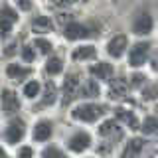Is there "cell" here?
Segmentation results:
<instances>
[{
  "instance_id": "obj_6",
  "label": "cell",
  "mask_w": 158,
  "mask_h": 158,
  "mask_svg": "<svg viewBox=\"0 0 158 158\" xmlns=\"http://www.w3.org/2000/svg\"><path fill=\"white\" fill-rule=\"evenodd\" d=\"M93 146V136L87 131H75L67 138V150L73 154H83Z\"/></svg>"
},
{
  "instance_id": "obj_16",
  "label": "cell",
  "mask_w": 158,
  "mask_h": 158,
  "mask_svg": "<svg viewBox=\"0 0 158 158\" xmlns=\"http://www.w3.org/2000/svg\"><path fill=\"white\" fill-rule=\"evenodd\" d=\"M95 57H97V48L91 46V44L77 46V48H73V52H71V61H73V63L91 61V59H95Z\"/></svg>"
},
{
  "instance_id": "obj_19",
  "label": "cell",
  "mask_w": 158,
  "mask_h": 158,
  "mask_svg": "<svg viewBox=\"0 0 158 158\" xmlns=\"http://www.w3.org/2000/svg\"><path fill=\"white\" fill-rule=\"evenodd\" d=\"M30 28H32L36 34H48V32H53V22L48 16L40 14V16H36L32 22H30Z\"/></svg>"
},
{
  "instance_id": "obj_17",
  "label": "cell",
  "mask_w": 158,
  "mask_h": 158,
  "mask_svg": "<svg viewBox=\"0 0 158 158\" xmlns=\"http://www.w3.org/2000/svg\"><path fill=\"white\" fill-rule=\"evenodd\" d=\"M101 95V87H99V83L95 79H83L81 83H79V89H77V95L75 97H83V99H97Z\"/></svg>"
},
{
  "instance_id": "obj_18",
  "label": "cell",
  "mask_w": 158,
  "mask_h": 158,
  "mask_svg": "<svg viewBox=\"0 0 158 158\" xmlns=\"http://www.w3.org/2000/svg\"><path fill=\"white\" fill-rule=\"evenodd\" d=\"M115 121L127 125L128 128H132V131H136V128L140 127V123H138L135 111H132V109H125V107H117L115 109Z\"/></svg>"
},
{
  "instance_id": "obj_5",
  "label": "cell",
  "mask_w": 158,
  "mask_h": 158,
  "mask_svg": "<svg viewBox=\"0 0 158 158\" xmlns=\"http://www.w3.org/2000/svg\"><path fill=\"white\" fill-rule=\"evenodd\" d=\"M152 53V44L150 42H136L128 48V65L131 67H142L148 61Z\"/></svg>"
},
{
  "instance_id": "obj_26",
  "label": "cell",
  "mask_w": 158,
  "mask_h": 158,
  "mask_svg": "<svg viewBox=\"0 0 158 158\" xmlns=\"http://www.w3.org/2000/svg\"><path fill=\"white\" fill-rule=\"evenodd\" d=\"M42 158H65V152L57 144H48V146H44V150H42Z\"/></svg>"
},
{
  "instance_id": "obj_21",
  "label": "cell",
  "mask_w": 158,
  "mask_h": 158,
  "mask_svg": "<svg viewBox=\"0 0 158 158\" xmlns=\"http://www.w3.org/2000/svg\"><path fill=\"white\" fill-rule=\"evenodd\" d=\"M44 71L48 73V75H59V73L63 71V57L59 56H52L46 59V65H44Z\"/></svg>"
},
{
  "instance_id": "obj_31",
  "label": "cell",
  "mask_w": 158,
  "mask_h": 158,
  "mask_svg": "<svg viewBox=\"0 0 158 158\" xmlns=\"http://www.w3.org/2000/svg\"><path fill=\"white\" fill-rule=\"evenodd\" d=\"M16 8H20L22 12H30L34 8V0H14Z\"/></svg>"
},
{
  "instance_id": "obj_8",
  "label": "cell",
  "mask_w": 158,
  "mask_h": 158,
  "mask_svg": "<svg viewBox=\"0 0 158 158\" xmlns=\"http://www.w3.org/2000/svg\"><path fill=\"white\" fill-rule=\"evenodd\" d=\"M16 22H18L16 10L10 4H2L0 6V36H2V40H8L12 28L16 26Z\"/></svg>"
},
{
  "instance_id": "obj_25",
  "label": "cell",
  "mask_w": 158,
  "mask_h": 158,
  "mask_svg": "<svg viewBox=\"0 0 158 158\" xmlns=\"http://www.w3.org/2000/svg\"><path fill=\"white\" fill-rule=\"evenodd\" d=\"M156 125H158V123H156V117H154V115H148L144 121H142V125L138 127V128L142 131V135L152 136V135L156 132Z\"/></svg>"
},
{
  "instance_id": "obj_30",
  "label": "cell",
  "mask_w": 158,
  "mask_h": 158,
  "mask_svg": "<svg viewBox=\"0 0 158 158\" xmlns=\"http://www.w3.org/2000/svg\"><path fill=\"white\" fill-rule=\"evenodd\" d=\"M140 95L142 99H146V101H152L154 99V83H150V85H144V87H140Z\"/></svg>"
},
{
  "instance_id": "obj_29",
  "label": "cell",
  "mask_w": 158,
  "mask_h": 158,
  "mask_svg": "<svg viewBox=\"0 0 158 158\" xmlns=\"http://www.w3.org/2000/svg\"><path fill=\"white\" fill-rule=\"evenodd\" d=\"M34 148L32 146H20L18 152H16V158H34Z\"/></svg>"
},
{
  "instance_id": "obj_10",
  "label": "cell",
  "mask_w": 158,
  "mask_h": 158,
  "mask_svg": "<svg viewBox=\"0 0 158 158\" xmlns=\"http://www.w3.org/2000/svg\"><path fill=\"white\" fill-rule=\"evenodd\" d=\"M128 49V36L127 34H117L107 42V56H111L113 59H118L127 53Z\"/></svg>"
},
{
  "instance_id": "obj_32",
  "label": "cell",
  "mask_w": 158,
  "mask_h": 158,
  "mask_svg": "<svg viewBox=\"0 0 158 158\" xmlns=\"http://www.w3.org/2000/svg\"><path fill=\"white\" fill-rule=\"evenodd\" d=\"M16 48H18V42H16V40H12V42L6 46V49H4V56H8V57L14 56V53H16Z\"/></svg>"
},
{
  "instance_id": "obj_28",
  "label": "cell",
  "mask_w": 158,
  "mask_h": 158,
  "mask_svg": "<svg viewBox=\"0 0 158 158\" xmlns=\"http://www.w3.org/2000/svg\"><path fill=\"white\" fill-rule=\"evenodd\" d=\"M131 85L132 87H144L146 85V75L144 73H132V77H131Z\"/></svg>"
},
{
  "instance_id": "obj_20",
  "label": "cell",
  "mask_w": 158,
  "mask_h": 158,
  "mask_svg": "<svg viewBox=\"0 0 158 158\" xmlns=\"http://www.w3.org/2000/svg\"><path fill=\"white\" fill-rule=\"evenodd\" d=\"M42 95V107H52L53 103L57 101V87L53 81H48L46 85H44V93H40Z\"/></svg>"
},
{
  "instance_id": "obj_34",
  "label": "cell",
  "mask_w": 158,
  "mask_h": 158,
  "mask_svg": "<svg viewBox=\"0 0 158 158\" xmlns=\"http://www.w3.org/2000/svg\"><path fill=\"white\" fill-rule=\"evenodd\" d=\"M148 158H154V156H148Z\"/></svg>"
},
{
  "instance_id": "obj_2",
  "label": "cell",
  "mask_w": 158,
  "mask_h": 158,
  "mask_svg": "<svg viewBox=\"0 0 158 158\" xmlns=\"http://www.w3.org/2000/svg\"><path fill=\"white\" fill-rule=\"evenodd\" d=\"M99 34H101V26H97L95 22H77V20H73V22L65 24V28H63V38L71 40V42L97 38Z\"/></svg>"
},
{
  "instance_id": "obj_9",
  "label": "cell",
  "mask_w": 158,
  "mask_h": 158,
  "mask_svg": "<svg viewBox=\"0 0 158 158\" xmlns=\"http://www.w3.org/2000/svg\"><path fill=\"white\" fill-rule=\"evenodd\" d=\"M0 109L4 115L8 117H16L20 111V97L16 95V91L12 89H2L0 91Z\"/></svg>"
},
{
  "instance_id": "obj_4",
  "label": "cell",
  "mask_w": 158,
  "mask_h": 158,
  "mask_svg": "<svg viewBox=\"0 0 158 158\" xmlns=\"http://www.w3.org/2000/svg\"><path fill=\"white\" fill-rule=\"evenodd\" d=\"M26 132H28L26 121H24V118H20V117L16 115V117L10 118L8 125H6V128H4V142H6V144H10V146H16V144H20V142L24 140Z\"/></svg>"
},
{
  "instance_id": "obj_11",
  "label": "cell",
  "mask_w": 158,
  "mask_h": 158,
  "mask_svg": "<svg viewBox=\"0 0 158 158\" xmlns=\"http://www.w3.org/2000/svg\"><path fill=\"white\" fill-rule=\"evenodd\" d=\"M32 73H34V69L30 67V65H24V63L12 61V63H8V65H6V77L10 79V81H14V83L26 81Z\"/></svg>"
},
{
  "instance_id": "obj_33",
  "label": "cell",
  "mask_w": 158,
  "mask_h": 158,
  "mask_svg": "<svg viewBox=\"0 0 158 158\" xmlns=\"http://www.w3.org/2000/svg\"><path fill=\"white\" fill-rule=\"evenodd\" d=\"M0 158H10V156L6 154V152H4V150H2V148H0Z\"/></svg>"
},
{
  "instance_id": "obj_27",
  "label": "cell",
  "mask_w": 158,
  "mask_h": 158,
  "mask_svg": "<svg viewBox=\"0 0 158 158\" xmlns=\"http://www.w3.org/2000/svg\"><path fill=\"white\" fill-rule=\"evenodd\" d=\"M20 56H22L24 63H34V59H36V49H34L32 44H24V46L20 48Z\"/></svg>"
},
{
  "instance_id": "obj_12",
  "label": "cell",
  "mask_w": 158,
  "mask_h": 158,
  "mask_svg": "<svg viewBox=\"0 0 158 158\" xmlns=\"http://www.w3.org/2000/svg\"><path fill=\"white\" fill-rule=\"evenodd\" d=\"M53 136V121L49 118H40L32 128V138L36 142H48Z\"/></svg>"
},
{
  "instance_id": "obj_15",
  "label": "cell",
  "mask_w": 158,
  "mask_h": 158,
  "mask_svg": "<svg viewBox=\"0 0 158 158\" xmlns=\"http://www.w3.org/2000/svg\"><path fill=\"white\" fill-rule=\"evenodd\" d=\"M144 146H146V140H144V138H138V136L128 138V140L125 142L123 152H121V158H140Z\"/></svg>"
},
{
  "instance_id": "obj_14",
  "label": "cell",
  "mask_w": 158,
  "mask_h": 158,
  "mask_svg": "<svg viewBox=\"0 0 158 158\" xmlns=\"http://www.w3.org/2000/svg\"><path fill=\"white\" fill-rule=\"evenodd\" d=\"M97 132H99V136H101V138H107L109 142H113L115 138H121L123 136V127L118 125L115 118H107V121H103L101 125H99Z\"/></svg>"
},
{
  "instance_id": "obj_1",
  "label": "cell",
  "mask_w": 158,
  "mask_h": 158,
  "mask_svg": "<svg viewBox=\"0 0 158 158\" xmlns=\"http://www.w3.org/2000/svg\"><path fill=\"white\" fill-rule=\"evenodd\" d=\"M109 113V107L107 105H101V103H95V101H85L81 105L73 107L71 111V118L77 123H97L101 117H105Z\"/></svg>"
},
{
  "instance_id": "obj_23",
  "label": "cell",
  "mask_w": 158,
  "mask_h": 158,
  "mask_svg": "<svg viewBox=\"0 0 158 158\" xmlns=\"http://www.w3.org/2000/svg\"><path fill=\"white\" fill-rule=\"evenodd\" d=\"M40 93H42V85H40V81H36V79H30V81L24 83L22 95L26 97V99H38Z\"/></svg>"
},
{
  "instance_id": "obj_3",
  "label": "cell",
  "mask_w": 158,
  "mask_h": 158,
  "mask_svg": "<svg viewBox=\"0 0 158 158\" xmlns=\"http://www.w3.org/2000/svg\"><path fill=\"white\" fill-rule=\"evenodd\" d=\"M131 32L140 38H146L154 32V16L148 6H138V10L132 14L131 20Z\"/></svg>"
},
{
  "instance_id": "obj_24",
  "label": "cell",
  "mask_w": 158,
  "mask_h": 158,
  "mask_svg": "<svg viewBox=\"0 0 158 158\" xmlns=\"http://www.w3.org/2000/svg\"><path fill=\"white\" fill-rule=\"evenodd\" d=\"M32 46H34V49H38L42 56H48V53H52V49H53V44L49 42V40H46V38H36Z\"/></svg>"
},
{
  "instance_id": "obj_13",
  "label": "cell",
  "mask_w": 158,
  "mask_h": 158,
  "mask_svg": "<svg viewBox=\"0 0 158 158\" xmlns=\"http://www.w3.org/2000/svg\"><path fill=\"white\" fill-rule=\"evenodd\" d=\"M113 73H115V67L109 61H97L93 65H89V75L95 81H111Z\"/></svg>"
},
{
  "instance_id": "obj_7",
  "label": "cell",
  "mask_w": 158,
  "mask_h": 158,
  "mask_svg": "<svg viewBox=\"0 0 158 158\" xmlns=\"http://www.w3.org/2000/svg\"><path fill=\"white\" fill-rule=\"evenodd\" d=\"M79 83H81V73L79 71H69L65 77H63L61 83V105H69L71 99L77 95Z\"/></svg>"
},
{
  "instance_id": "obj_22",
  "label": "cell",
  "mask_w": 158,
  "mask_h": 158,
  "mask_svg": "<svg viewBox=\"0 0 158 158\" xmlns=\"http://www.w3.org/2000/svg\"><path fill=\"white\" fill-rule=\"evenodd\" d=\"M111 85H109V97L118 99V97H125L127 95V81L123 79H111Z\"/></svg>"
}]
</instances>
